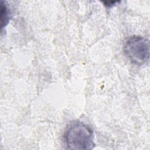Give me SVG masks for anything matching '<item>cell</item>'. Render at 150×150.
Returning a JSON list of instances; mask_svg holds the SVG:
<instances>
[{
    "mask_svg": "<svg viewBox=\"0 0 150 150\" xmlns=\"http://www.w3.org/2000/svg\"><path fill=\"white\" fill-rule=\"evenodd\" d=\"M66 146L71 149H91L94 147V132L87 124L81 122L71 124L64 136Z\"/></svg>",
    "mask_w": 150,
    "mask_h": 150,
    "instance_id": "1",
    "label": "cell"
},
{
    "mask_svg": "<svg viewBox=\"0 0 150 150\" xmlns=\"http://www.w3.org/2000/svg\"><path fill=\"white\" fill-rule=\"evenodd\" d=\"M123 50L128 59L134 64L141 66L148 61L149 41L142 36L132 35L128 37L124 42Z\"/></svg>",
    "mask_w": 150,
    "mask_h": 150,
    "instance_id": "2",
    "label": "cell"
},
{
    "mask_svg": "<svg viewBox=\"0 0 150 150\" xmlns=\"http://www.w3.org/2000/svg\"><path fill=\"white\" fill-rule=\"evenodd\" d=\"M10 18V12L6 2H1V28L2 29L8 24Z\"/></svg>",
    "mask_w": 150,
    "mask_h": 150,
    "instance_id": "3",
    "label": "cell"
},
{
    "mask_svg": "<svg viewBox=\"0 0 150 150\" xmlns=\"http://www.w3.org/2000/svg\"><path fill=\"white\" fill-rule=\"evenodd\" d=\"M116 2H118L117 1H104L103 3L105 4V5L108 8L111 7L114 5V4Z\"/></svg>",
    "mask_w": 150,
    "mask_h": 150,
    "instance_id": "4",
    "label": "cell"
}]
</instances>
